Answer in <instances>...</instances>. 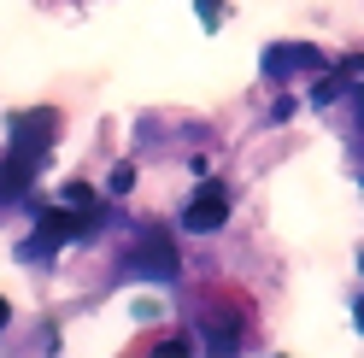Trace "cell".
Wrapping results in <instances>:
<instances>
[{"instance_id": "4", "label": "cell", "mask_w": 364, "mask_h": 358, "mask_svg": "<svg viewBox=\"0 0 364 358\" xmlns=\"http://www.w3.org/2000/svg\"><path fill=\"white\" fill-rule=\"evenodd\" d=\"M317 65H323L317 48H270L264 53V71H317Z\"/></svg>"}, {"instance_id": "2", "label": "cell", "mask_w": 364, "mask_h": 358, "mask_svg": "<svg viewBox=\"0 0 364 358\" xmlns=\"http://www.w3.org/2000/svg\"><path fill=\"white\" fill-rule=\"evenodd\" d=\"M223 217H230V188H223V183H206V188L188 200V212H182V229L212 235V229H223Z\"/></svg>"}, {"instance_id": "7", "label": "cell", "mask_w": 364, "mask_h": 358, "mask_svg": "<svg viewBox=\"0 0 364 358\" xmlns=\"http://www.w3.org/2000/svg\"><path fill=\"white\" fill-rule=\"evenodd\" d=\"M6 318H12V305H6V300H0V329H6Z\"/></svg>"}, {"instance_id": "6", "label": "cell", "mask_w": 364, "mask_h": 358, "mask_svg": "<svg viewBox=\"0 0 364 358\" xmlns=\"http://www.w3.org/2000/svg\"><path fill=\"white\" fill-rule=\"evenodd\" d=\"M65 200H71V206H88L95 194H88V183H71V188H65Z\"/></svg>"}, {"instance_id": "8", "label": "cell", "mask_w": 364, "mask_h": 358, "mask_svg": "<svg viewBox=\"0 0 364 358\" xmlns=\"http://www.w3.org/2000/svg\"><path fill=\"white\" fill-rule=\"evenodd\" d=\"M358 329H364V305H358Z\"/></svg>"}, {"instance_id": "3", "label": "cell", "mask_w": 364, "mask_h": 358, "mask_svg": "<svg viewBox=\"0 0 364 358\" xmlns=\"http://www.w3.org/2000/svg\"><path fill=\"white\" fill-rule=\"evenodd\" d=\"M135 271H147V276H159V282H171V276H176V253H171V241H165V235H147V241H141V253H135Z\"/></svg>"}, {"instance_id": "1", "label": "cell", "mask_w": 364, "mask_h": 358, "mask_svg": "<svg viewBox=\"0 0 364 358\" xmlns=\"http://www.w3.org/2000/svg\"><path fill=\"white\" fill-rule=\"evenodd\" d=\"M59 141V112H24L12 124V159H24L30 170L41 165V153Z\"/></svg>"}, {"instance_id": "5", "label": "cell", "mask_w": 364, "mask_h": 358, "mask_svg": "<svg viewBox=\"0 0 364 358\" xmlns=\"http://www.w3.org/2000/svg\"><path fill=\"white\" fill-rule=\"evenodd\" d=\"M24 188H30V165L24 159H6V165H0V200H18Z\"/></svg>"}]
</instances>
